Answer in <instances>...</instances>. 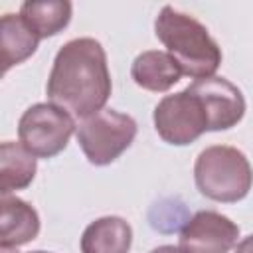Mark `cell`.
<instances>
[{
    "label": "cell",
    "mask_w": 253,
    "mask_h": 253,
    "mask_svg": "<svg viewBox=\"0 0 253 253\" xmlns=\"http://www.w3.org/2000/svg\"><path fill=\"white\" fill-rule=\"evenodd\" d=\"M107 53L93 38H75L63 43L47 77V99L75 119L99 113L111 95Z\"/></svg>",
    "instance_id": "cell-1"
},
{
    "label": "cell",
    "mask_w": 253,
    "mask_h": 253,
    "mask_svg": "<svg viewBox=\"0 0 253 253\" xmlns=\"http://www.w3.org/2000/svg\"><path fill=\"white\" fill-rule=\"evenodd\" d=\"M154 32L184 75L194 79L213 77L221 63V49L194 16L164 6L156 16Z\"/></svg>",
    "instance_id": "cell-2"
},
{
    "label": "cell",
    "mask_w": 253,
    "mask_h": 253,
    "mask_svg": "<svg viewBox=\"0 0 253 253\" xmlns=\"http://www.w3.org/2000/svg\"><path fill=\"white\" fill-rule=\"evenodd\" d=\"M194 180L202 196L213 202L233 204L249 194L253 170L241 150L215 144L198 154L194 164Z\"/></svg>",
    "instance_id": "cell-3"
},
{
    "label": "cell",
    "mask_w": 253,
    "mask_h": 253,
    "mask_svg": "<svg viewBox=\"0 0 253 253\" xmlns=\"http://www.w3.org/2000/svg\"><path fill=\"white\" fill-rule=\"evenodd\" d=\"M136 123L130 115L115 109H101L83 119L77 126V142L95 166H105L117 160L134 140Z\"/></svg>",
    "instance_id": "cell-4"
},
{
    "label": "cell",
    "mask_w": 253,
    "mask_h": 253,
    "mask_svg": "<svg viewBox=\"0 0 253 253\" xmlns=\"http://www.w3.org/2000/svg\"><path fill=\"white\" fill-rule=\"evenodd\" d=\"M73 130V117L51 103L32 105L24 111L18 123L20 142L38 158L59 154L67 146Z\"/></svg>",
    "instance_id": "cell-5"
},
{
    "label": "cell",
    "mask_w": 253,
    "mask_h": 253,
    "mask_svg": "<svg viewBox=\"0 0 253 253\" xmlns=\"http://www.w3.org/2000/svg\"><path fill=\"white\" fill-rule=\"evenodd\" d=\"M154 128L160 138L174 146H184L200 138L208 128V117L200 99L188 89L166 95L154 109Z\"/></svg>",
    "instance_id": "cell-6"
},
{
    "label": "cell",
    "mask_w": 253,
    "mask_h": 253,
    "mask_svg": "<svg viewBox=\"0 0 253 253\" xmlns=\"http://www.w3.org/2000/svg\"><path fill=\"white\" fill-rule=\"evenodd\" d=\"M194 93L208 117L210 130H225L235 126L245 115V99L237 85L227 81L225 77H206L196 79L186 87Z\"/></svg>",
    "instance_id": "cell-7"
},
{
    "label": "cell",
    "mask_w": 253,
    "mask_h": 253,
    "mask_svg": "<svg viewBox=\"0 0 253 253\" xmlns=\"http://www.w3.org/2000/svg\"><path fill=\"white\" fill-rule=\"evenodd\" d=\"M239 237V227L225 215L198 211L180 231V247L190 253H227Z\"/></svg>",
    "instance_id": "cell-8"
},
{
    "label": "cell",
    "mask_w": 253,
    "mask_h": 253,
    "mask_svg": "<svg viewBox=\"0 0 253 253\" xmlns=\"http://www.w3.org/2000/svg\"><path fill=\"white\" fill-rule=\"evenodd\" d=\"M40 233L38 211L16 196L0 200V249H14L30 243Z\"/></svg>",
    "instance_id": "cell-9"
},
{
    "label": "cell",
    "mask_w": 253,
    "mask_h": 253,
    "mask_svg": "<svg viewBox=\"0 0 253 253\" xmlns=\"http://www.w3.org/2000/svg\"><path fill=\"white\" fill-rule=\"evenodd\" d=\"M130 75L138 87L146 91L162 93L168 91L174 83H178L184 73L168 51L148 49L134 57Z\"/></svg>",
    "instance_id": "cell-10"
},
{
    "label": "cell",
    "mask_w": 253,
    "mask_h": 253,
    "mask_svg": "<svg viewBox=\"0 0 253 253\" xmlns=\"http://www.w3.org/2000/svg\"><path fill=\"white\" fill-rule=\"evenodd\" d=\"M130 245L132 229L117 215L91 221L81 235V253H128Z\"/></svg>",
    "instance_id": "cell-11"
},
{
    "label": "cell",
    "mask_w": 253,
    "mask_h": 253,
    "mask_svg": "<svg viewBox=\"0 0 253 253\" xmlns=\"http://www.w3.org/2000/svg\"><path fill=\"white\" fill-rule=\"evenodd\" d=\"M40 38L26 26L20 14H4L0 20L2 73L36 53Z\"/></svg>",
    "instance_id": "cell-12"
},
{
    "label": "cell",
    "mask_w": 253,
    "mask_h": 253,
    "mask_svg": "<svg viewBox=\"0 0 253 253\" xmlns=\"http://www.w3.org/2000/svg\"><path fill=\"white\" fill-rule=\"evenodd\" d=\"M36 176V156L22 144L6 140L0 146V192L8 196L24 190Z\"/></svg>",
    "instance_id": "cell-13"
},
{
    "label": "cell",
    "mask_w": 253,
    "mask_h": 253,
    "mask_svg": "<svg viewBox=\"0 0 253 253\" xmlns=\"http://www.w3.org/2000/svg\"><path fill=\"white\" fill-rule=\"evenodd\" d=\"M20 16L26 26L40 38H49L59 34L71 20V2L49 0V2H24Z\"/></svg>",
    "instance_id": "cell-14"
},
{
    "label": "cell",
    "mask_w": 253,
    "mask_h": 253,
    "mask_svg": "<svg viewBox=\"0 0 253 253\" xmlns=\"http://www.w3.org/2000/svg\"><path fill=\"white\" fill-rule=\"evenodd\" d=\"M150 253H190L188 249L184 247H174V245H160L156 249H152Z\"/></svg>",
    "instance_id": "cell-15"
},
{
    "label": "cell",
    "mask_w": 253,
    "mask_h": 253,
    "mask_svg": "<svg viewBox=\"0 0 253 253\" xmlns=\"http://www.w3.org/2000/svg\"><path fill=\"white\" fill-rule=\"evenodd\" d=\"M235 253H253V235L245 237V239H243V241L237 245Z\"/></svg>",
    "instance_id": "cell-16"
},
{
    "label": "cell",
    "mask_w": 253,
    "mask_h": 253,
    "mask_svg": "<svg viewBox=\"0 0 253 253\" xmlns=\"http://www.w3.org/2000/svg\"><path fill=\"white\" fill-rule=\"evenodd\" d=\"M2 253H18V251H12V249H0Z\"/></svg>",
    "instance_id": "cell-17"
},
{
    "label": "cell",
    "mask_w": 253,
    "mask_h": 253,
    "mask_svg": "<svg viewBox=\"0 0 253 253\" xmlns=\"http://www.w3.org/2000/svg\"><path fill=\"white\" fill-rule=\"evenodd\" d=\"M34 253H47V251H34Z\"/></svg>",
    "instance_id": "cell-18"
}]
</instances>
